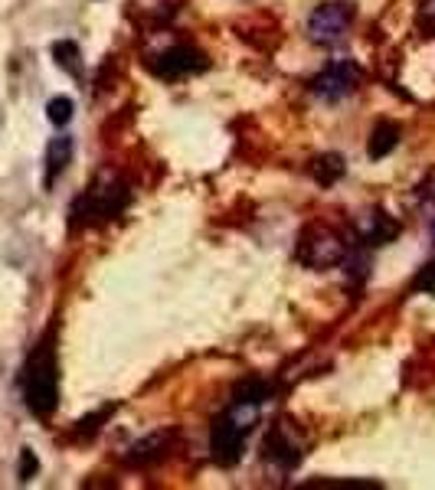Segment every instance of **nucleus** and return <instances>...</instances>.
Returning <instances> with one entry per match:
<instances>
[{
	"mask_svg": "<svg viewBox=\"0 0 435 490\" xmlns=\"http://www.w3.org/2000/svg\"><path fill=\"white\" fill-rule=\"evenodd\" d=\"M399 134H403V131H399V125H396V121H390V118L380 121V125L370 131V141H367V154H370L374 160L386 157V154H390V150L399 144Z\"/></svg>",
	"mask_w": 435,
	"mask_h": 490,
	"instance_id": "obj_11",
	"label": "nucleus"
},
{
	"mask_svg": "<svg viewBox=\"0 0 435 490\" xmlns=\"http://www.w3.org/2000/svg\"><path fill=\"white\" fill-rule=\"evenodd\" d=\"M360 79H364V72L357 69L354 62L337 60V62H331V66H324L321 76H314L311 92L314 95H321V99H327V101H341L360 85Z\"/></svg>",
	"mask_w": 435,
	"mask_h": 490,
	"instance_id": "obj_7",
	"label": "nucleus"
},
{
	"mask_svg": "<svg viewBox=\"0 0 435 490\" xmlns=\"http://www.w3.org/2000/svg\"><path fill=\"white\" fill-rule=\"evenodd\" d=\"M415 291H423V294H432L435 298V261H429V265H423V271L415 275L413 281Z\"/></svg>",
	"mask_w": 435,
	"mask_h": 490,
	"instance_id": "obj_18",
	"label": "nucleus"
},
{
	"mask_svg": "<svg viewBox=\"0 0 435 490\" xmlns=\"http://www.w3.org/2000/svg\"><path fill=\"white\" fill-rule=\"evenodd\" d=\"M269 396H272V386H269L265 380H243L233 390L236 406H262Z\"/></svg>",
	"mask_w": 435,
	"mask_h": 490,
	"instance_id": "obj_15",
	"label": "nucleus"
},
{
	"mask_svg": "<svg viewBox=\"0 0 435 490\" xmlns=\"http://www.w3.org/2000/svg\"><path fill=\"white\" fill-rule=\"evenodd\" d=\"M415 27L423 30V36H435V0H419V7H415Z\"/></svg>",
	"mask_w": 435,
	"mask_h": 490,
	"instance_id": "obj_17",
	"label": "nucleus"
},
{
	"mask_svg": "<svg viewBox=\"0 0 435 490\" xmlns=\"http://www.w3.org/2000/svg\"><path fill=\"white\" fill-rule=\"evenodd\" d=\"M36 454H33L30 448H23V454H20V480H30L33 474H36Z\"/></svg>",
	"mask_w": 435,
	"mask_h": 490,
	"instance_id": "obj_19",
	"label": "nucleus"
},
{
	"mask_svg": "<svg viewBox=\"0 0 435 490\" xmlns=\"http://www.w3.org/2000/svg\"><path fill=\"white\" fill-rule=\"evenodd\" d=\"M255 422V406H236L233 402V412H226L220 419L213 422L210 429V451H213V461L220 468H233L239 464L246 451V435L253 429Z\"/></svg>",
	"mask_w": 435,
	"mask_h": 490,
	"instance_id": "obj_2",
	"label": "nucleus"
},
{
	"mask_svg": "<svg viewBox=\"0 0 435 490\" xmlns=\"http://www.w3.org/2000/svg\"><path fill=\"white\" fill-rule=\"evenodd\" d=\"M23 402L36 419H52L60 406V363L52 341H43L23 370Z\"/></svg>",
	"mask_w": 435,
	"mask_h": 490,
	"instance_id": "obj_1",
	"label": "nucleus"
},
{
	"mask_svg": "<svg viewBox=\"0 0 435 490\" xmlns=\"http://www.w3.org/2000/svg\"><path fill=\"white\" fill-rule=\"evenodd\" d=\"M125 203H128V187L125 183H101V187H95V190L89 193V197H82L79 203H76V210H72V216H76V222H92L95 216H101V220H112V216H118V213L125 210Z\"/></svg>",
	"mask_w": 435,
	"mask_h": 490,
	"instance_id": "obj_5",
	"label": "nucleus"
},
{
	"mask_svg": "<svg viewBox=\"0 0 435 490\" xmlns=\"http://www.w3.org/2000/svg\"><path fill=\"white\" fill-rule=\"evenodd\" d=\"M173 441H177V431L171 429L151 431L148 438L134 441L132 448L125 451V464H128V468H151V464H157V461H164L171 454Z\"/></svg>",
	"mask_w": 435,
	"mask_h": 490,
	"instance_id": "obj_8",
	"label": "nucleus"
},
{
	"mask_svg": "<svg viewBox=\"0 0 435 490\" xmlns=\"http://www.w3.org/2000/svg\"><path fill=\"white\" fill-rule=\"evenodd\" d=\"M311 177L321 187H331V183H337L341 177H344V171H347V164H344V157L341 154H321V157H314L311 160Z\"/></svg>",
	"mask_w": 435,
	"mask_h": 490,
	"instance_id": "obj_12",
	"label": "nucleus"
},
{
	"mask_svg": "<svg viewBox=\"0 0 435 490\" xmlns=\"http://www.w3.org/2000/svg\"><path fill=\"white\" fill-rule=\"evenodd\" d=\"M396 236H399V222H396L390 213H374L364 229V239L370 242V245H390Z\"/></svg>",
	"mask_w": 435,
	"mask_h": 490,
	"instance_id": "obj_13",
	"label": "nucleus"
},
{
	"mask_svg": "<svg viewBox=\"0 0 435 490\" xmlns=\"http://www.w3.org/2000/svg\"><path fill=\"white\" fill-rule=\"evenodd\" d=\"M72 150H76V144H72V138H66V134H60V138H52L50 144H46V187H52V183L60 181V173L69 167Z\"/></svg>",
	"mask_w": 435,
	"mask_h": 490,
	"instance_id": "obj_9",
	"label": "nucleus"
},
{
	"mask_svg": "<svg viewBox=\"0 0 435 490\" xmlns=\"http://www.w3.org/2000/svg\"><path fill=\"white\" fill-rule=\"evenodd\" d=\"M72 115H76V105H72L69 95H56V99H50V105H46V118H50L56 128L69 125Z\"/></svg>",
	"mask_w": 435,
	"mask_h": 490,
	"instance_id": "obj_16",
	"label": "nucleus"
},
{
	"mask_svg": "<svg viewBox=\"0 0 435 490\" xmlns=\"http://www.w3.org/2000/svg\"><path fill=\"white\" fill-rule=\"evenodd\" d=\"M432 239H435V226H432Z\"/></svg>",
	"mask_w": 435,
	"mask_h": 490,
	"instance_id": "obj_20",
	"label": "nucleus"
},
{
	"mask_svg": "<svg viewBox=\"0 0 435 490\" xmlns=\"http://www.w3.org/2000/svg\"><path fill=\"white\" fill-rule=\"evenodd\" d=\"M357 11L347 0H327L321 7H314L311 20H308V40L314 46H334L347 36Z\"/></svg>",
	"mask_w": 435,
	"mask_h": 490,
	"instance_id": "obj_4",
	"label": "nucleus"
},
{
	"mask_svg": "<svg viewBox=\"0 0 435 490\" xmlns=\"http://www.w3.org/2000/svg\"><path fill=\"white\" fill-rule=\"evenodd\" d=\"M151 72L154 76H161V79H183V76H190V72H200L206 69L210 62L203 56L197 46L190 43H177V46H167L164 52L151 56Z\"/></svg>",
	"mask_w": 435,
	"mask_h": 490,
	"instance_id": "obj_6",
	"label": "nucleus"
},
{
	"mask_svg": "<svg viewBox=\"0 0 435 490\" xmlns=\"http://www.w3.org/2000/svg\"><path fill=\"white\" fill-rule=\"evenodd\" d=\"M347 259V242L344 236L331 226H308L302 232V242H298V261H304L308 269H334Z\"/></svg>",
	"mask_w": 435,
	"mask_h": 490,
	"instance_id": "obj_3",
	"label": "nucleus"
},
{
	"mask_svg": "<svg viewBox=\"0 0 435 490\" xmlns=\"http://www.w3.org/2000/svg\"><path fill=\"white\" fill-rule=\"evenodd\" d=\"M52 60H56V66H60L62 72H69L72 79H82V52H79V43H72V40L52 43Z\"/></svg>",
	"mask_w": 435,
	"mask_h": 490,
	"instance_id": "obj_14",
	"label": "nucleus"
},
{
	"mask_svg": "<svg viewBox=\"0 0 435 490\" xmlns=\"http://www.w3.org/2000/svg\"><path fill=\"white\" fill-rule=\"evenodd\" d=\"M262 458L272 461V464H278L282 470H292L298 461H302V451L294 448V445H288V438H285L282 431L275 429L269 438H265L262 445Z\"/></svg>",
	"mask_w": 435,
	"mask_h": 490,
	"instance_id": "obj_10",
	"label": "nucleus"
}]
</instances>
